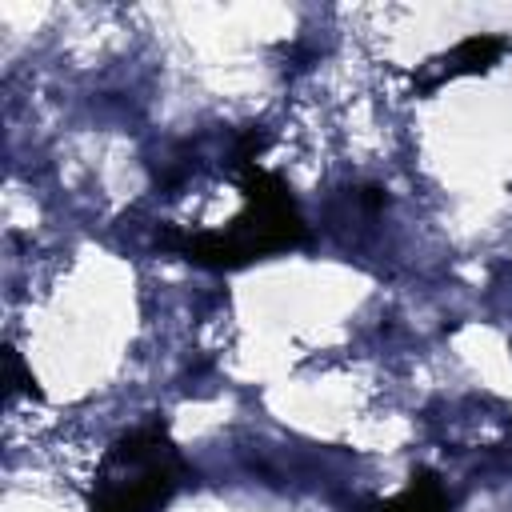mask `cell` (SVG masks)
I'll use <instances>...</instances> for the list:
<instances>
[{"mask_svg":"<svg viewBox=\"0 0 512 512\" xmlns=\"http://www.w3.org/2000/svg\"><path fill=\"white\" fill-rule=\"evenodd\" d=\"M184 480V460L160 420L116 436L96 468L88 512H160Z\"/></svg>","mask_w":512,"mask_h":512,"instance_id":"cell-2","label":"cell"},{"mask_svg":"<svg viewBox=\"0 0 512 512\" xmlns=\"http://www.w3.org/2000/svg\"><path fill=\"white\" fill-rule=\"evenodd\" d=\"M4 368H8V396H40V388H36V380H32V372L24 368V360H20V352L8 344L4 348Z\"/></svg>","mask_w":512,"mask_h":512,"instance_id":"cell-5","label":"cell"},{"mask_svg":"<svg viewBox=\"0 0 512 512\" xmlns=\"http://www.w3.org/2000/svg\"><path fill=\"white\" fill-rule=\"evenodd\" d=\"M500 56H504V36H492V32L464 36L448 56L436 60V76H432L428 84H420V92H436L444 80H456V76H480V72H488Z\"/></svg>","mask_w":512,"mask_h":512,"instance_id":"cell-3","label":"cell"},{"mask_svg":"<svg viewBox=\"0 0 512 512\" xmlns=\"http://www.w3.org/2000/svg\"><path fill=\"white\" fill-rule=\"evenodd\" d=\"M236 172H240L244 212L216 232L180 236L176 248L204 268H244L272 252L308 244V224H304L296 200L288 196L284 180L272 176L268 168H260L256 160L236 164Z\"/></svg>","mask_w":512,"mask_h":512,"instance_id":"cell-1","label":"cell"},{"mask_svg":"<svg viewBox=\"0 0 512 512\" xmlns=\"http://www.w3.org/2000/svg\"><path fill=\"white\" fill-rule=\"evenodd\" d=\"M368 512H452V500L436 472H412V480L396 496L368 504Z\"/></svg>","mask_w":512,"mask_h":512,"instance_id":"cell-4","label":"cell"}]
</instances>
